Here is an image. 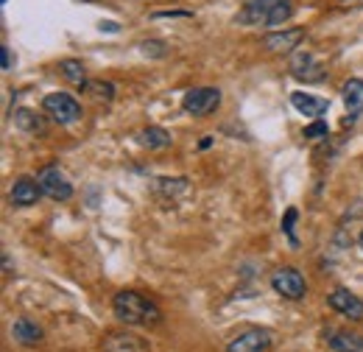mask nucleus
I'll use <instances>...</instances> for the list:
<instances>
[{
    "label": "nucleus",
    "instance_id": "4be33fe9",
    "mask_svg": "<svg viewBox=\"0 0 363 352\" xmlns=\"http://www.w3.org/2000/svg\"><path fill=\"white\" fill-rule=\"evenodd\" d=\"M330 134V129H327V123L321 121V118H316L311 126H305V132H302V137H308V140H324Z\"/></svg>",
    "mask_w": 363,
    "mask_h": 352
},
{
    "label": "nucleus",
    "instance_id": "1a4fd4ad",
    "mask_svg": "<svg viewBox=\"0 0 363 352\" xmlns=\"http://www.w3.org/2000/svg\"><path fill=\"white\" fill-rule=\"evenodd\" d=\"M327 302H330V308L335 310V313H341V316H347V319H352V321H361L363 319V299H358L352 291H347V288H335L330 297H327Z\"/></svg>",
    "mask_w": 363,
    "mask_h": 352
},
{
    "label": "nucleus",
    "instance_id": "bb28decb",
    "mask_svg": "<svg viewBox=\"0 0 363 352\" xmlns=\"http://www.w3.org/2000/svg\"><path fill=\"white\" fill-rule=\"evenodd\" d=\"M358 246H361V252H363V232H361V238H358Z\"/></svg>",
    "mask_w": 363,
    "mask_h": 352
},
{
    "label": "nucleus",
    "instance_id": "a211bd4d",
    "mask_svg": "<svg viewBox=\"0 0 363 352\" xmlns=\"http://www.w3.org/2000/svg\"><path fill=\"white\" fill-rule=\"evenodd\" d=\"M104 352H145V347L137 341L135 336H123V333H115L106 339Z\"/></svg>",
    "mask_w": 363,
    "mask_h": 352
},
{
    "label": "nucleus",
    "instance_id": "6ab92c4d",
    "mask_svg": "<svg viewBox=\"0 0 363 352\" xmlns=\"http://www.w3.org/2000/svg\"><path fill=\"white\" fill-rule=\"evenodd\" d=\"M330 347L338 352H361L363 350V339L355 333H335L330 339Z\"/></svg>",
    "mask_w": 363,
    "mask_h": 352
},
{
    "label": "nucleus",
    "instance_id": "4468645a",
    "mask_svg": "<svg viewBox=\"0 0 363 352\" xmlns=\"http://www.w3.org/2000/svg\"><path fill=\"white\" fill-rule=\"evenodd\" d=\"M137 143L143 148H148V151H162V148H168L174 143V137H171V132H165L162 126H148V129H143V132L137 134Z\"/></svg>",
    "mask_w": 363,
    "mask_h": 352
},
{
    "label": "nucleus",
    "instance_id": "0eeeda50",
    "mask_svg": "<svg viewBox=\"0 0 363 352\" xmlns=\"http://www.w3.org/2000/svg\"><path fill=\"white\" fill-rule=\"evenodd\" d=\"M272 350V333L263 327H249L238 333L227 344V352H269Z\"/></svg>",
    "mask_w": 363,
    "mask_h": 352
},
{
    "label": "nucleus",
    "instance_id": "c85d7f7f",
    "mask_svg": "<svg viewBox=\"0 0 363 352\" xmlns=\"http://www.w3.org/2000/svg\"><path fill=\"white\" fill-rule=\"evenodd\" d=\"M3 3H6V0H3Z\"/></svg>",
    "mask_w": 363,
    "mask_h": 352
},
{
    "label": "nucleus",
    "instance_id": "5701e85b",
    "mask_svg": "<svg viewBox=\"0 0 363 352\" xmlns=\"http://www.w3.org/2000/svg\"><path fill=\"white\" fill-rule=\"evenodd\" d=\"M0 62H3V70H11L14 67V56H11V48L9 45L0 48Z\"/></svg>",
    "mask_w": 363,
    "mask_h": 352
},
{
    "label": "nucleus",
    "instance_id": "f3484780",
    "mask_svg": "<svg viewBox=\"0 0 363 352\" xmlns=\"http://www.w3.org/2000/svg\"><path fill=\"white\" fill-rule=\"evenodd\" d=\"M59 73L73 84V87H82L87 84V70H84V65L79 62V59H62L59 62Z\"/></svg>",
    "mask_w": 363,
    "mask_h": 352
},
{
    "label": "nucleus",
    "instance_id": "cd10ccee",
    "mask_svg": "<svg viewBox=\"0 0 363 352\" xmlns=\"http://www.w3.org/2000/svg\"><path fill=\"white\" fill-rule=\"evenodd\" d=\"M84 3H95V0H84Z\"/></svg>",
    "mask_w": 363,
    "mask_h": 352
},
{
    "label": "nucleus",
    "instance_id": "dca6fc26",
    "mask_svg": "<svg viewBox=\"0 0 363 352\" xmlns=\"http://www.w3.org/2000/svg\"><path fill=\"white\" fill-rule=\"evenodd\" d=\"M14 123H17V129H23V132H28V134L45 132V118L37 115L34 109H26V106L14 112Z\"/></svg>",
    "mask_w": 363,
    "mask_h": 352
},
{
    "label": "nucleus",
    "instance_id": "20e7f679",
    "mask_svg": "<svg viewBox=\"0 0 363 352\" xmlns=\"http://www.w3.org/2000/svg\"><path fill=\"white\" fill-rule=\"evenodd\" d=\"M218 104H221V89L218 87H193L182 98V109L193 118H204V115L216 112Z\"/></svg>",
    "mask_w": 363,
    "mask_h": 352
},
{
    "label": "nucleus",
    "instance_id": "9b49d317",
    "mask_svg": "<svg viewBox=\"0 0 363 352\" xmlns=\"http://www.w3.org/2000/svg\"><path fill=\"white\" fill-rule=\"evenodd\" d=\"M305 40V28H291V31H277V34H266L263 45L272 53H291L294 48H299V43Z\"/></svg>",
    "mask_w": 363,
    "mask_h": 352
},
{
    "label": "nucleus",
    "instance_id": "6e6552de",
    "mask_svg": "<svg viewBox=\"0 0 363 352\" xmlns=\"http://www.w3.org/2000/svg\"><path fill=\"white\" fill-rule=\"evenodd\" d=\"M291 76L299 79V82H321L324 79V67L318 65V59L311 50H296L291 65H288Z\"/></svg>",
    "mask_w": 363,
    "mask_h": 352
},
{
    "label": "nucleus",
    "instance_id": "7ed1b4c3",
    "mask_svg": "<svg viewBox=\"0 0 363 352\" xmlns=\"http://www.w3.org/2000/svg\"><path fill=\"white\" fill-rule=\"evenodd\" d=\"M43 112L53 123H59V126H70V123L82 121V104L73 95H67V92H50V95H45L43 98Z\"/></svg>",
    "mask_w": 363,
    "mask_h": 352
},
{
    "label": "nucleus",
    "instance_id": "39448f33",
    "mask_svg": "<svg viewBox=\"0 0 363 352\" xmlns=\"http://www.w3.org/2000/svg\"><path fill=\"white\" fill-rule=\"evenodd\" d=\"M272 288H274V294H279V297H285V299H294V302L308 294V282H305V277H302L294 265H282V268L274 271Z\"/></svg>",
    "mask_w": 363,
    "mask_h": 352
},
{
    "label": "nucleus",
    "instance_id": "aec40b11",
    "mask_svg": "<svg viewBox=\"0 0 363 352\" xmlns=\"http://www.w3.org/2000/svg\"><path fill=\"white\" fill-rule=\"evenodd\" d=\"M296 219H299V210L296 207H288L285 216H282V232L288 235L291 246H299V241H296Z\"/></svg>",
    "mask_w": 363,
    "mask_h": 352
},
{
    "label": "nucleus",
    "instance_id": "423d86ee",
    "mask_svg": "<svg viewBox=\"0 0 363 352\" xmlns=\"http://www.w3.org/2000/svg\"><path fill=\"white\" fill-rule=\"evenodd\" d=\"M37 185H40L43 196L53 199V202H67V199H73V185L67 182V176L62 174L56 165H45V168H40V174H37Z\"/></svg>",
    "mask_w": 363,
    "mask_h": 352
},
{
    "label": "nucleus",
    "instance_id": "ddd939ff",
    "mask_svg": "<svg viewBox=\"0 0 363 352\" xmlns=\"http://www.w3.org/2000/svg\"><path fill=\"white\" fill-rule=\"evenodd\" d=\"M291 106L308 118H321L327 109H330V101L327 98H316V95H308V92H291Z\"/></svg>",
    "mask_w": 363,
    "mask_h": 352
},
{
    "label": "nucleus",
    "instance_id": "a878e982",
    "mask_svg": "<svg viewBox=\"0 0 363 352\" xmlns=\"http://www.w3.org/2000/svg\"><path fill=\"white\" fill-rule=\"evenodd\" d=\"M210 145H213V137H204V140L199 143V148H210Z\"/></svg>",
    "mask_w": 363,
    "mask_h": 352
},
{
    "label": "nucleus",
    "instance_id": "412c9836",
    "mask_svg": "<svg viewBox=\"0 0 363 352\" xmlns=\"http://www.w3.org/2000/svg\"><path fill=\"white\" fill-rule=\"evenodd\" d=\"M84 89L92 92L95 98H101V101H112L115 98V84H109V82H87Z\"/></svg>",
    "mask_w": 363,
    "mask_h": 352
},
{
    "label": "nucleus",
    "instance_id": "2eb2a0df",
    "mask_svg": "<svg viewBox=\"0 0 363 352\" xmlns=\"http://www.w3.org/2000/svg\"><path fill=\"white\" fill-rule=\"evenodd\" d=\"M341 92H344V104L352 115L350 121H358V115L363 112V79H350Z\"/></svg>",
    "mask_w": 363,
    "mask_h": 352
},
{
    "label": "nucleus",
    "instance_id": "f257e3e1",
    "mask_svg": "<svg viewBox=\"0 0 363 352\" xmlns=\"http://www.w3.org/2000/svg\"><path fill=\"white\" fill-rule=\"evenodd\" d=\"M112 310L123 324H135V327H154L162 321V310L157 308V302H151L148 297H143L137 291L115 294Z\"/></svg>",
    "mask_w": 363,
    "mask_h": 352
},
{
    "label": "nucleus",
    "instance_id": "f03ea898",
    "mask_svg": "<svg viewBox=\"0 0 363 352\" xmlns=\"http://www.w3.org/2000/svg\"><path fill=\"white\" fill-rule=\"evenodd\" d=\"M291 17H294L291 0H246L243 9L235 14V23L266 28V26H282Z\"/></svg>",
    "mask_w": 363,
    "mask_h": 352
},
{
    "label": "nucleus",
    "instance_id": "b1692460",
    "mask_svg": "<svg viewBox=\"0 0 363 352\" xmlns=\"http://www.w3.org/2000/svg\"><path fill=\"white\" fill-rule=\"evenodd\" d=\"M140 48H143V50H148V48H151V53H154V56H162V53H165V50H162V43H143Z\"/></svg>",
    "mask_w": 363,
    "mask_h": 352
},
{
    "label": "nucleus",
    "instance_id": "f8f14e48",
    "mask_svg": "<svg viewBox=\"0 0 363 352\" xmlns=\"http://www.w3.org/2000/svg\"><path fill=\"white\" fill-rule=\"evenodd\" d=\"M11 339H14L17 344L34 347V344L43 341V327H40L37 321H31L28 316H20V319H14V324H11Z\"/></svg>",
    "mask_w": 363,
    "mask_h": 352
},
{
    "label": "nucleus",
    "instance_id": "9d476101",
    "mask_svg": "<svg viewBox=\"0 0 363 352\" xmlns=\"http://www.w3.org/2000/svg\"><path fill=\"white\" fill-rule=\"evenodd\" d=\"M40 196H43V190H40L37 179H31V176H20L11 185V193H9L11 204H17V207H31V204L40 202Z\"/></svg>",
    "mask_w": 363,
    "mask_h": 352
},
{
    "label": "nucleus",
    "instance_id": "393cba45",
    "mask_svg": "<svg viewBox=\"0 0 363 352\" xmlns=\"http://www.w3.org/2000/svg\"><path fill=\"white\" fill-rule=\"evenodd\" d=\"M154 17H190V11H157Z\"/></svg>",
    "mask_w": 363,
    "mask_h": 352
}]
</instances>
